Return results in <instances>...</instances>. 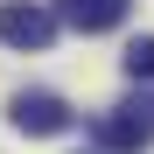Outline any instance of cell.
Instances as JSON below:
<instances>
[{"label":"cell","instance_id":"obj_5","mask_svg":"<svg viewBox=\"0 0 154 154\" xmlns=\"http://www.w3.org/2000/svg\"><path fill=\"white\" fill-rule=\"evenodd\" d=\"M126 77H133V84H154V35L126 42Z\"/></svg>","mask_w":154,"mask_h":154},{"label":"cell","instance_id":"obj_4","mask_svg":"<svg viewBox=\"0 0 154 154\" xmlns=\"http://www.w3.org/2000/svg\"><path fill=\"white\" fill-rule=\"evenodd\" d=\"M49 7H56V21L77 28V35H105V28H119V21L133 14V0H49Z\"/></svg>","mask_w":154,"mask_h":154},{"label":"cell","instance_id":"obj_1","mask_svg":"<svg viewBox=\"0 0 154 154\" xmlns=\"http://www.w3.org/2000/svg\"><path fill=\"white\" fill-rule=\"evenodd\" d=\"M56 7H42V0H0V42L7 49H49L56 42Z\"/></svg>","mask_w":154,"mask_h":154},{"label":"cell","instance_id":"obj_2","mask_svg":"<svg viewBox=\"0 0 154 154\" xmlns=\"http://www.w3.org/2000/svg\"><path fill=\"white\" fill-rule=\"evenodd\" d=\"M98 147L105 154H147L154 147V112L147 105H112L98 119Z\"/></svg>","mask_w":154,"mask_h":154},{"label":"cell","instance_id":"obj_3","mask_svg":"<svg viewBox=\"0 0 154 154\" xmlns=\"http://www.w3.org/2000/svg\"><path fill=\"white\" fill-rule=\"evenodd\" d=\"M14 126H21V133H35V140H49V133H70V105H63V98L56 91H14Z\"/></svg>","mask_w":154,"mask_h":154}]
</instances>
